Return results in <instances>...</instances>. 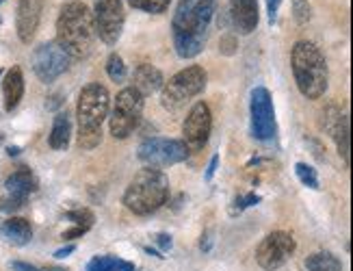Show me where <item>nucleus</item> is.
Here are the masks:
<instances>
[{
  "label": "nucleus",
  "instance_id": "20",
  "mask_svg": "<svg viewBox=\"0 0 353 271\" xmlns=\"http://www.w3.org/2000/svg\"><path fill=\"white\" fill-rule=\"evenodd\" d=\"M0 232L13 245H26L30 239H33V228L24 217H11L3 225H0Z\"/></svg>",
  "mask_w": 353,
  "mask_h": 271
},
{
  "label": "nucleus",
  "instance_id": "15",
  "mask_svg": "<svg viewBox=\"0 0 353 271\" xmlns=\"http://www.w3.org/2000/svg\"><path fill=\"white\" fill-rule=\"evenodd\" d=\"M325 124L327 130L334 137L336 145H339V154L345 159V163L349 165V117L343 115L336 107H330V111L325 113Z\"/></svg>",
  "mask_w": 353,
  "mask_h": 271
},
{
  "label": "nucleus",
  "instance_id": "1",
  "mask_svg": "<svg viewBox=\"0 0 353 271\" xmlns=\"http://www.w3.org/2000/svg\"><path fill=\"white\" fill-rule=\"evenodd\" d=\"M214 7L217 0H180L172 18L174 48L178 57L193 59L204 50Z\"/></svg>",
  "mask_w": 353,
  "mask_h": 271
},
{
  "label": "nucleus",
  "instance_id": "29",
  "mask_svg": "<svg viewBox=\"0 0 353 271\" xmlns=\"http://www.w3.org/2000/svg\"><path fill=\"white\" fill-rule=\"evenodd\" d=\"M24 206V200H18V198H0V210H5V213H15V210H20Z\"/></svg>",
  "mask_w": 353,
  "mask_h": 271
},
{
  "label": "nucleus",
  "instance_id": "19",
  "mask_svg": "<svg viewBox=\"0 0 353 271\" xmlns=\"http://www.w3.org/2000/svg\"><path fill=\"white\" fill-rule=\"evenodd\" d=\"M3 94H5V109L13 111L24 96V77L20 68H11L7 72L5 83H3Z\"/></svg>",
  "mask_w": 353,
  "mask_h": 271
},
{
  "label": "nucleus",
  "instance_id": "35",
  "mask_svg": "<svg viewBox=\"0 0 353 271\" xmlns=\"http://www.w3.org/2000/svg\"><path fill=\"white\" fill-rule=\"evenodd\" d=\"M87 230H83V228H79V225H74L72 230H65L63 232V239H76V237H83Z\"/></svg>",
  "mask_w": 353,
  "mask_h": 271
},
{
  "label": "nucleus",
  "instance_id": "4",
  "mask_svg": "<svg viewBox=\"0 0 353 271\" xmlns=\"http://www.w3.org/2000/svg\"><path fill=\"white\" fill-rule=\"evenodd\" d=\"M111 96L106 87L100 83H91L83 87L79 96V107H76V117H79V145L83 150H94L102 141V122L109 115Z\"/></svg>",
  "mask_w": 353,
  "mask_h": 271
},
{
  "label": "nucleus",
  "instance_id": "12",
  "mask_svg": "<svg viewBox=\"0 0 353 271\" xmlns=\"http://www.w3.org/2000/svg\"><path fill=\"white\" fill-rule=\"evenodd\" d=\"M250 111H252V134L258 141H269L275 137V111H273V100L271 94L265 87H256L252 92L250 100Z\"/></svg>",
  "mask_w": 353,
  "mask_h": 271
},
{
  "label": "nucleus",
  "instance_id": "25",
  "mask_svg": "<svg viewBox=\"0 0 353 271\" xmlns=\"http://www.w3.org/2000/svg\"><path fill=\"white\" fill-rule=\"evenodd\" d=\"M65 219L72 221L74 225H79V228H83V230H89L91 225H94V221H96V215L91 213L89 208H76V210L65 213Z\"/></svg>",
  "mask_w": 353,
  "mask_h": 271
},
{
  "label": "nucleus",
  "instance_id": "18",
  "mask_svg": "<svg viewBox=\"0 0 353 271\" xmlns=\"http://www.w3.org/2000/svg\"><path fill=\"white\" fill-rule=\"evenodd\" d=\"M163 83H165L163 74L154 66L145 63V66H139V68L134 70V89L141 96L159 92V89H163Z\"/></svg>",
  "mask_w": 353,
  "mask_h": 271
},
{
  "label": "nucleus",
  "instance_id": "30",
  "mask_svg": "<svg viewBox=\"0 0 353 271\" xmlns=\"http://www.w3.org/2000/svg\"><path fill=\"white\" fill-rule=\"evenodd\" d=\"M152 241H154V243L163 250V252H167V250H172V245H174V241H172V237L170 234H154V239H152Z\"/></svg>",
  "mask_w": 353,
  "mask_h": 271
},
{
  "label": "nucleus",
  "instance_id": "13",
  "mask_svg": "<svg viewBox=\"0 0 353 271\" xmlns=\"http://www.w3.org/2000/svg\"><path fill=\"white\" fill-rule=\"evenodd\" d=\"M212 130V115L206 102H197L195 107L189 111L187 119L182 124V134L184 143L189 150H199L204 148Z\"/></svg>",
  "mask_w": 353,
  "mask_h": 271
},
{
  "label": "nucleus",
  "instance_id": "34",
  "mask_svg": "<svg viewBox=\"0 0 353 271\" xmlns=\"http://www.w3.org/2000/svg\"><path fill=\"white\" fill-rule=\"evenodd\" d=\"M217 165H219V157L214 154V157L210 159V165H208V170H206V180H210V178L214 176V172H217Z\"/></svg>",
  "mask_w": 353,
  "mask_h": 271
},
{
  "label": "nucleus",
  "instance_id": "32",
  "mask_svg": "<svg viewBox=\"0 0 353 271\" xmlns=\"http://www.w3.org/2000/svg\"><path fill=\"white\" fill-rule=\"evenodd\" d=\"M282 5V0H267V11H269V22L273 24L278 20V9Z\"/></svg>",
  "mask_w": 353,
  "mask_h": 271
},
{
  "label": "nucleus",
  "instance_id": "9",
  "mask_svg": "<svg viewBox=\"0 0 353 271\" xmlns=\"http://www.w3.org/2000/svg\"><path fill=\"white\" fill-rule=\"evenodd\" d=\"M126 13H124V3L121 0H98L96 3V13H94V28L96 35L113 46L119 41L121 31H124Z\"/></svg>",
  "mask_w": 353,
  "mask_h": 271
},
{
  "label": "nucleus",
  "instance_id": "31",
  "mask_svg": "<svg viewBox=\"0 0 353 271\" xmlns=\"http://www.w3.org/2000/svg\"><path fill=\"white\" fill-rule=\"evenodd\" d=\"M258 202H260V195H256V193L245 195V198H236V206H239V210L248 208V206H254V204H258Z\"/></svg>",
  "mask_w": 353,
  "mask_h": 271
},
{
  "label": "nucleus",
  "instance_id": "3",
  "mask_svg": "<svg viewBox=\"0 0 353 271\" xmlns=\"http://www.w3.org/2000/svg\"><path fill=\"white\" fill-rule=\"evenodd\" d=\"M290 63H293L295 83L301 96H305L308 100H316L327 92V61L316 43L305 39L297 41L293 46V52H290Z\"/></svg>",
  "mask_w": 353,
  "mask_h": 271
},
{
  "label": "nucleus",
  "instance_id": "22",
  "mask_svg": "<svg viewBox=\"0 0 353 271\" xmlns=\"http://www.w3.org/2000/svg\"><path fill=\"white\" fill-rule=\"evenodd\" d=\"M85 271H134V265L117 256H96L87 263Z\"/></svg>",
  "mask_w": 353,
  "mask_h": 271
},
{
  "label": "nucleus",
  "instance_id": "14",
  "mask_svg": "<svg viewBox=\"0 0 353 271\" xmlns=\"http://www.w3.org/2000/svg\"><path fill=\"white\" fill-rule=\"evenodd\" d=\"M39 20H41V0H20L18 13H15V28H18V37L24 43H30V39L35 37Z\"/></svg>",
  "mask_w": 353,
  "mask_h": 271
},
{
  "label": "nucleus",
  "instance_id": "8",
  "mask_svg": "<svg viewBox=\"0 0 353 271\" xmlns=\"http://www.w3.org/2000/svg\"><path fill=\"white\" fill-rule=\"evenodd\" d=\"M139 159L143 163H148L150 168H167V165H176L187 161L191 150L187 148V143L180 139H145L139 145Z\"/></svg>",
  "mask_w": 353,
  "mask_h": 271
},
{
  "label": "nucleus",
  "instance_id": "6",
  "mask_svg": "<svg viewBox=\"0 0 353 271\" xmlns=\"http://www.w3.org/2000/svg\"><path fill=\"white\" fill-rule=\"evenodd\" d=\"M206 87V72L199 66H191L180 70L176 77L170 79V83H163L161 104L167 111H180L191 98L199 96Z\"/></svg>",
  "mask_w": 353,
  "mask_h": 271
},
{
  "label": "nucleus",
  "instance_id": "28",
  "mask_svg": "<svg viewBox=\"0 0 353 271\" xmlns=\"http://www.w3.org/2000/svg\"><path fill=\"white\" fill-rule=\"evenodd\" d=\"M293 13H295V20L297 24H308L310 22V0H293Z\"/></svg>",
  "mask_w": 353,
  "mask_h": 271
},
{
  "label": "nucleus",
  "instance_id": "2",
  "mask_svg": "<svg viewBox=\"0 0 353 271\" xmlns=\"http://www.w3.org/2000/svg\"><path fill=\"white\" fill-rule=\"evenodd\" d=\"M96 37L94 13L81 0H72L59 13L57 43L65 50L70 61H81L91 52Z\"/></svg>",
  "mask_w": 353,
  "mask_h": 271
},
{
  "label": "nucleus",
  "instance_id": "38",
  "mask_svg": "<svg viewBox=\"0 0 353 271\" xmlns=\"http://www.w3.org/2000/svg\"><path fill=\"white\" fill-rule=\"evenodd\" d=\"M7 152H9L11 157H18V154H20V148H9Z\"/></svg>",
  "mask_w": 353,
  "mask_h": 271
},
{
  "label": "nucleus",
  "instance_id": "41",
  "mask_svg": "<svg viewBox=\"0 0 353 271\" xmlns=\"http://www.w3.org/2000/svg\"><path fill=\"white\" fill-rule=\"evenodd\" d=\"M0 139H3V137H0Z\"/></svg>",
  "mask_w": 353,
  "mask_h": 271
},
{
  "label": "nucleus",
  "instance_id": "16",
  "mask_svg": "<svg viewBox=\"0 0 353 271\" xmlns=\"http://www.w3.org/2000/svg\"><path fill=\"white\" fill-rule=\"evenodd\" d=\"M232 22L236 31L243 35H250L258 26V0H232Z\"/></svg>",
  "mask_w": 353,
  "mask_h": 271
},
{
  "label": "nucleus",
  "instance_id": "27",
  "mask_svg": "<svg viewBox=\"0 0 353 271\" xmlns=\"http://www.w3.org/2000/svg\"><path fill=\"white\" fill-rule=\"evenodd\" d=\"M295 174H297V178L301 180V183H303L305 187L319 189V176H316V170H314V168H310V165L297 163V165H295Z\"/></svg>",
  "mask_w": 353,
  "mask_h": 271
},
{
  "label": "nucleus",
  "instance_id": "36",
  "mask_svg": "<svg viewBox=\"0 0 353 271\" xmlns=\"http://www.w3.org/2000/svg\"><path fill=\"white\" fill-rule=\"evenodd\" d=\"M76 250V245H68V248H61V250H57L54 252V256H57V259H65V256H70L72 252Z\"/></svg>",
  "mask_w": 353,
  "mask_h": 271
},
{
  "label": "nucleus",
  "instance_id": "7",
  "mask_svg": "<svg viewBox=\"0 0 353 271\" xmlns=\"http://www.w3.org/2000/svg\"><path fill=\"white\" fill-rule=\"evenodd\" d=\"M143 113V96L134 87L121 89L115 98V107L111 113V134L115 139H126L139 126Z\"/></svg>",
  "mask_w": 353,
  "mask_h": 271
},
{
  "label": "nucleus",
  "instance_id": "10",
  "mask_svg": "<svg viewBox=\"0 0 353 271\" xmlns=\"http://www.w3.org/2000/svg\"><path fill=\"white\" fill-rule=\"evenodd\" d=\"M30 66L41 83H52L70 68V57L57 41H46L35 48L33 57H30Z\"/></svg>",
  "mask_w": 353,
  "mask_h": 271
},
{
  "label": "nucleus",
  "instance_id": "26",
  "mask_svg": "<svg viewBox=\"0 0 353 271\" xmlns=\"http://www.w3.org/2000/svg\"><path fill=\"white\" fill-rule=\"evenodd\" d=\"M126 3L139 11L145 13H163L167 7H170L172 0H126Z\"/></svg>",
  "mask_w": 353,
  "mask_h": 271
},
{
  "label": "nucleus",
  "instance_id": "39",
  "mask_svg": "<svg viewBox=\"0 0 353 271\" xmlns=\"http://www.w3.org/2000/svg\"><path fill=\"white\" fill-rule=\"evenodd\" d=\"M46 271H61V269H54V267H48V269H46Z\"/></svg>",
  "mask_w": 353,
  "mask_h": 271
},
{
  "label": "nucleus",
  "instance_id": "23",
  "mask_svg": "<svg viewBox=\"0 0 353 271\" xmlns=\"http://www.w3.org/2000/svg\"><path fill=\"white\" fill-rule=\"evenodd\" d=\"M308 271H343V263L330 252H316L305 259Z\"/></svg>",
  "mask_w": 353,
  "mask_h": 271
},
{
  "label": "nucleus",
  "instance_id": "24",
  "mask_svg": "<svg viewBox=\"0 0 353 271\" xmlns=\"http://www.w3.org/2000/svg\"><path fill=\"white\" fill-rule=\"evenodd\" d=\"M106 74L109 79L115 83H121L126 79V66H124V59H121L117 52H113L109 59H106Z\"/></svg>",
  "mask_w": 353,
  "mask_h": 271
},
{
  "label": "nucleus",
  "instance_id": "5",
  "mask_svg": "<svg viewBox=\"0 0 353 271\" xmlns=\"http://www.w3.org/2000/svg\"><path fill=\"white\" fill-rule=\"evenodd\" d=\"M170 195V180L157 168H145L137 174L124 193V204L134 215H152Z\"/></svg>",
  "mask_w": 353,
  "mask_h": 271
},
{
  "label": "nucleus",
  "instance_id": "33",
  "mask_svg": "<svg viewBox=\"0 0 353 271\" xmlns=\"http://www.w3.org/2000/svg\"><path fill=\"white\" fill-rule=\"evenodd\" d=\"M15 271H46V269H39V267H33V265H28V263H20V261H15L11 265Z\"/></svg>",
  "mask_w": 353,
  "mask_h": 271
},
{
  "label": "nucleus",
  "instance_id": "37",
  "mask_svg": "<svg viewBox=\"0 0 353 271\" xmlns=\"http://www.w3.org/2000/svg\"><path fill=\"white\" fill-rule=\"evenodd\" d=\"M232 46H234V39H232V37H225V39L221 41V48H223L225 54H232Z\"/></svg>",
  "mask_w": 353,
  "mask_h": 271
},
{
  "label": "nucleus",
  "instance_id": "40",
  "mask_svg": "<svg viewBox=\"0 0 353 271\" xmlns=\"http://www.w3.org/2000/svg\"><path fill=\"white\" fill-rule=\"evenodd\" d=\"M0 3H3V0H0Z\"/></svg>",
  "mask_w": 353,
  "mask_h": 271
},
{
  "label": "nucleus",
  "instance_id": "21",
  "mask_svg": "<svg viewBox=\"0 0 353 271\" xmlns=\"http://www.w3.org/2000/svg\"><path fill=\"white\" fill-rule=\"evenodd\" d=\"M70 134H72V122L68 113H57L52 132H50V148L52 150H65L70 145Z\"/></svg>",
  "mask_w": 353,
  "mask_h": 271
},
{
  "label": "nucleus",
  "instance_id": "11",
  "mask_svg": "<svg viewBox=\"0 0 353 271\" xmlns=\"http://www.w3.org/2000/svg\"><path fill=\"white\" fill-rule=\"evenodd\" d=\"M295 248H297V243H295L293 234L282 232V230L271 232L260 241V245L256 250V261L267 271L280 269L290 256H293Z\"/></svg>",
  "mask_w": 353,
  "mask_h": 271
},
{
  "label": "nucleus",
  "instance_id": "17",
  "mask_svg": "<svg viewBox=\"0 0 353 271\" xmlns=\"http://www.w3.org/2000/svg\"><path fill=\"white\" fill-rule=\"evenodd\" d=\"M5 187H7V193L11 198H18V200H24L33 191H37V178L33 176L28 168H20L18 172H13L7 180H5Z\"/></svg>",
  "mask_w": 353,
  "mask_h": 271
}]
</instances>
